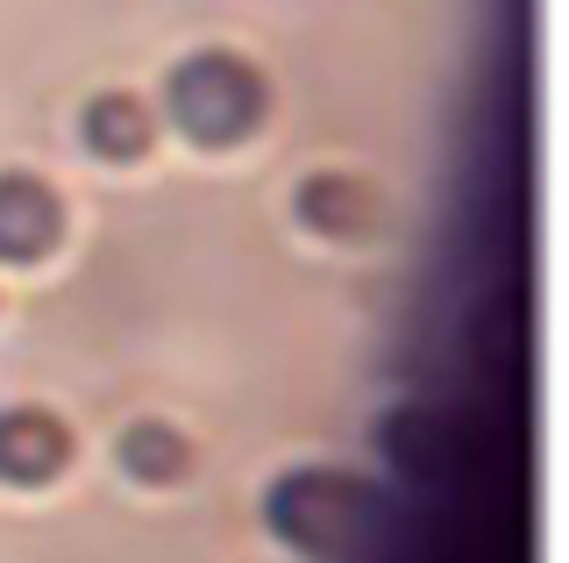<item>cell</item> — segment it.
<instances>
[{
	"instance_id": "6da1fadb",
	"label": "cell",
	"mask_w": 569,
	"mask_h": 563,
	"mask_svg": "<svg viewBox=\"0 0 569 563\" xmlns=\"http://www.w3.org/2000/svg\"><path fill=\"white\" fill-rule=\"evenodd\" d=\"M378 514V492H370L356 471L335 464H292L263 485V527L299 556H356L363 550V527Z\"/></svg>"
},
{
	"instance_id": "7a4b0ae2",
	"label": "cell",
	"mask_w": 569,
	"mask_h": 563,
	"mask_svg": "<svg viewBox=\"0 0 569 563\" xmlns=\"http://www.w3.org/2000/svg\"><path fill=\"white\" fill-rule=\"evenodd\" d=\"M263 108H271L263 72L249 58H236V50H192V58H178L171 79H164L171 129L186 136V144H200V150H236L242 136L263 129Z\"/></svg>"
},
{
	"instance_id": "3957f363",
	"label": "cell",
	"mask_w": 569,
	"mask_h": 563,
	"mask_svg": "<svg viewBox=\"0 0 569 563\" xmlns=\"http://www.w3.org/2000/svg\"><path fill=\"white\" fill-rule=\"evenodd\" d=\"M64 236V207L36 171H0V264H43Z\"/></svg>"
},
{
	"instance_id": "277c9868",
	"label": "cell",
	"mask_w": 569,
	"mask_h": 563,
	"mask_svg": "<svg viewBox=\"0 0 569 563\" xmlns=\"http://www.w3.org/2000/svg\"><path fill=\"white\" fill-rule=\"evenodd\" d=\"M71 464V428L50 407H0V485H50Z\"/></svg>"
},
{
	"instance_id": "5b68a950",
	"label": "cell",
	"mask_w": 569,
	"mask_h": 563,
	"mask_svg": "<svg viewBox=\"0 0 569 563\" xmlns=\"http://www.w3.org/2000/svg\"><path fill=\"white\" fill-rule=\"evenodd\" d=\"M157 136V115L142 93H121V86H107L79 108V144L100 157V165H136L142 150H150Z\"/></svg>"
},
{
	"instance_id": "8992f818",
	"label": "cell",
	"mask_w": 569,
	"mask_h": 563,
	"mask_svg": "<svg viewBox=\"0 0 569 563\" xmlns=\"http://www.w3.org/2000/svg\"><path fill=\"white\" fill-rule=\"evenodd\" d=\"M292 207H299L307 228H320V236H335V243L378 236V200H370V186L356 179V171H313Z\"/></svg>"
},
{
	"instance_id": "52a82bcc",
	"label": "cell",
	"mask_w": 569,
	"mask_h": 563,
	"mask_svg": "<svg viewBox=\"0 0 569 563\" xmlns=\"http://www.w3.org/2000/svg\"><path fill=\"white\" fill-rule=\"evenodd\" d=\"M114 456H121V471H129L136 485H178V478H192V464H200L171 421H136V428H121Z\"/></svg>"
}]
</instances>
